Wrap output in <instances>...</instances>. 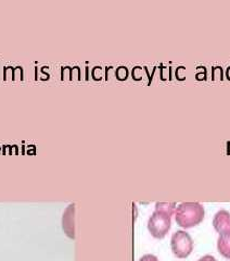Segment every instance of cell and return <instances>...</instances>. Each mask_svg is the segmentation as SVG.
I'll list each match as a JSON object with an SVG mask.
<instances>
[{
  "mask_svg": "<svg viewBox=\"0 0 230 261\" xmlns=\"http://www.w3.org/2000/svg\"><path fill=\"white\" fill-rule=\"evenodd\" d=\"M213 226L219 235L230 234V212L226 209L218 210L213 218Z\"/></svg>",
  "mask_w": 230,
  "mask_h": 261,
  "instance_id": "4",
  "label": "cell"
},
{
  "mask_svg": "<svg viewBox=\"0 0 230 261\" xmlns=\"http://www.w3.org/2000/svg\"><path fill=\"white\" fill-rule=\"evenodd\" d=\"M155 209L166 212V214L172 216L176 209L175 202H157L155 203Z\"/></svg>",
  "mask_w": 230,
  "mask_h": 261,
  "instance_id": "7",
  "label": "cell"
},
{
  "mask_svg": "<svg viewBox=\"0 0 230 261\" xmlns=\"http://www.w3.org/2000/svg\"><path fill=\"white\" fill-rule=\"evenodd\" d=\"M205 216L204 207L200 202H182L175 209V220L179 226L190 228L202 222Z\"/></svg>",
  "mask_w": 230,
  "mask_h": 261,
  "instance_id": "1",
  "label": "cell"
},
{
  "mask_svg": "<svg viewBox=\"0 0 230 261\" xmlns=\"http://www.w3.org/2000/svg\"><path fill=\"white\" fill-rule=\"evenodd\" d=\"M198 261H217V259L211 255H205V256L201 257Z\"/></svg>",
  "mask_w": 230,
  "mask_h": 261,
  "instance_id": "10",
  "label": "cell"
},
{
  "mask_svg": "<svg viewBox=\"0 0 230 261\" xmlns=\"http://www.w3.org/2000/svg\"><path fill=\"white\" fill-rule=\"evenodd\" d=\"M227 77L230 79V67L227 69Z\"/></svg>",
  "mask_w": 230,
  "mask_h": 261,
  "instance_id": "11",
  "label": "cell"
},
{
  "mask_svg": "<svg viewBox=\"0 0 230 261\" xmlns=\"http://www.w3.org/2000/svg\"><path fill=\"white\" fill-rule=\"evenodd\" d=\"M115 74H117V77L120 80H125L128 75V69L124 65H121L117 69V72H115Z\"/></svg>",
  "mask_w": 230,
  "mask_h": 261,
  "instance_id": "8",
  "label": "cell"
},
{
  "mask_svg": "<svg viewBox=\"0 0 230 261\" xmlns=\"http://www.w3.org/2000/svg\"><path fill=\"white\" fill-rule=\"evenodd\" d=\"M193 244L191 235L186 231L179 230L171 235L170 245L172 254L179 259H185L190 256L193 250Z\"/></svg>",
  "mask_w": 230,
  "mask_h": 261,
  "instance_id": "3",
  "label": "cell"
},
{
  "mask_svg": "<svg viewBox=\"0 0 230 261\" xmlns=\"http://www.w3.org/2000/svg\"><path fill=\"white\" fill-rule=\"evenodd\" d=\"M63 231L69 238L75 239V203H71L63 212L62 217Z\"/></svg>",
  "mask_w": 230,
  "mask_h": 261,
  "instance_id": "5",
  "label": "cell"
},
{
  "mask_svg": "<svg viewBox=\"0 0 230 261\" xmlns=\"http://www.w3.org/2000/svg\"><path fill=\"white\" fill-rule=\"evenodd\" d=\"M139 261H159V259H158V257H155L154 255L148 254V255L142 256L140 259H139Z\"/></svg>",
  "mask_w": 230,
  "mask_h": 261,
  "instance_id": "9",
  "label": "cell"
},
{
  "mask_svg": "<svg viewBox=\"0 0 230 261\" xmlns=\"http://www.w3.org/2000/svg\"><path fill=\"white\" fill-rule=\"evenodd\" d=\"M217 249L221 256L230 259V234L219 235L217 240Z\"/></svg>",
  "mask_w": 230,
  "mask_h": 261,
  "instance_id": "6",
  "label": "cell"
},
{
  "mask_svg": "<svg viewBox=\"0 0 230 261\" xmlns=\"http://www.w3.org/2000/svg\"><path fill=\"white\" fill-rule=\"evenodd\" d=\"M171 226V216L155 209L148 220V230L155 239H163Z\"/></svg>",
  "mask_w": 230,
  "mask_h": 261,
  "instance_id": "2",
  "label": "cell"
}]
</instances>
